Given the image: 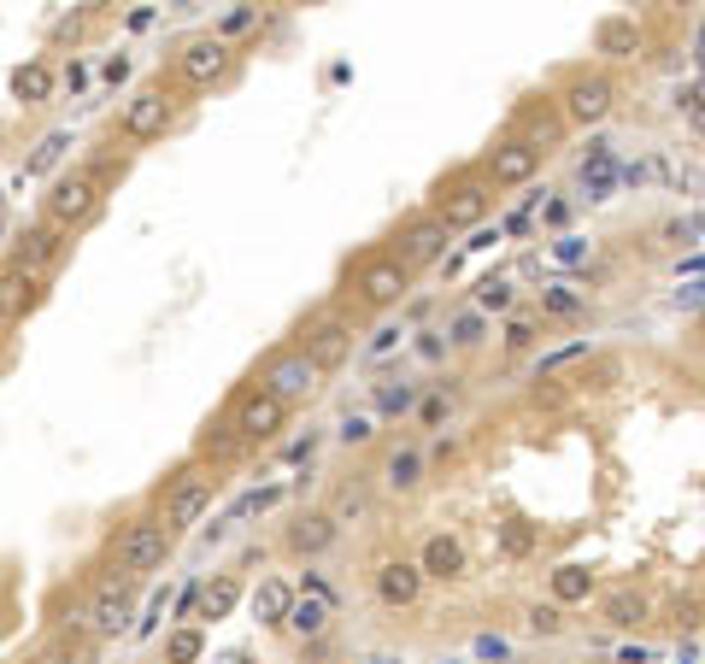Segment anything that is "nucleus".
I'll list each match as a JSON object with an SVG mask.
<instances>
[{"label":"nucleus","instance_id":"1","mask_svg":"<svg viewBox=\"0 0 705 664\" xmlns=\"http://www.w3.org/2000/svg\"><path fill=\"white\" fill-rule=\"evenodd\" d=\"M254 388H265L271 400H282L288 412L295 406H306V400H318V388H324V370H318V359L306 347H277L271 359L259 365V383Z\"/></svg>","mask_w":705,"mask_h":664},{"label":"nucleus","instance_id":"2","mask_svg":"<svg viewBox=\"0 0 705 664\" xmlns=\"http://www.w3.org/2000/svg\"><path fill=\"white\" fill-rule=\"evenodd\" d=\"M171 542H177V535L165 529V517H130L123 535H118V571L136 576V583H141V576H153V571H165Z\"/></svg>","mask_w":705,"mask_h":664},{"label":"nucleus","instance_id":"3","mask_svg":"<svg viewBox=\"0 0 705 664\" xmlns=\"http://www.w3.org/2000/svg\"><path fill=\"white\" fill-rule=\"evenodd\" d=\"M558 112H565V123H576V130H599V123L617 112L612 71H576L565 82V95H558Z\"/></svg>","mask_w":705,"mask_h":664},{"label":"nucleus","instance_id":"4","mask_svg":"<svg viewBox=\"0 0 705 664\" xmlns=\"http://www.w3.org/2000/svg\"><path fill=\"white\" fill-rule=\"evenodd\" d=\"M100 212V177L95 171H71V177H53V189H48V206H41V218L59 224V230H82Z\"/></svg>","mask_w":705,"mask_h":664},{"label":"nucleus","instance_id":"5","mask_svg":"<svg viewBox=\"0 0 705 664\" xmlns=\"http://www.w3.org/2000/svg\"><path fill=\"white\" fill-rule=\"evenodd\" d=\"M488 206H494V189H488V177H459V182H441V195H435L429 212L447 224L453 236L459 230H483V218H488Z\"/></svg>","mask_w":705,"mask_h":664},{"label":"nucleus","instance_id":"6","mask_svg":"<svg viewBox=\"0 0 705 664\" xmlns=\"http://www.w3.org/2000/svg\"><path fill=\"white\" fill-rule=\"evenodd\" d=\"M447 241H453L447 224L435 218V212H418V218L400 224V236H394V259H400L406 271L418 277V271H429V265L447 259Z\"/></svg>","mask_w":705,"mask_h":664},{"label":"nucleus","instance_id":"7","mask_svg":"<svg viewBox=\"0 0 705 664\" xmlns=\"http://www.w3.org/2000/svg\"><path fill=\"white\" fill-rule=\"evenodd\" d=\"M352 288H359V306L365 313H388V306H400L411 295V271L394 254H370L359 265V277H352Z\"/></svg>","mask_w":705,"mask_h":664},{"label":"nucleus","instance_id":"8","mask_svg":"<svg viewBox=\"0 0 705 664\" xmlns=\"http://www.w3.org/2000/svg\"><path fill=\"white\" fill-rule=\"evenodd\" d=\"M130 624H136V576H107V583H95V594H89V635L118 641Z\"/></svg>","mask_w":705,"mask_h":664},{"label":"nucleus","instance_id":"9","mask_svg":"<svg viewBox=\"0 0 705 664\" xmlns=\"http://www.w3.org/2000/svg\"><path fill=\"white\" fill-rule=\"evenodd\" d=\"M236 71V48L230 41H218V36H195V41H182V53H177V77L189 82V89H218L224 77Z\"/></svg>","mask_w":705,"mask_h":664},{"label":"nucleus","instance_id":"10","mask_svg":"<svg viewBox=\"0 0 705 664\" xmlns=\"http://www.w3.org/2000/svg\"><path fill=\"white\" fill-rule=\"evenodd\" d=\"M171 130V95L165 89H136L123 100V118H118V136L130 141V148H148Z\"/></svg>","mask_w":705,"mask_h":664},{"label":"nucleus","instance_id":"11","mask_svg":"<svg viewBox=\"0 0 705 664\" xmlns=\"http://www.w3.org/2000/svg\"><path fill=\"white\" fill-rule=\"evenodd\" d=\"M336 542H341V524L329 517V506H306V512H295V517L282 524V547L295 553V558H306V565H312V558H324Z\"/></svg>","mask_w":705,"mask_h":664},{"label":"nucleus","instance_id":"12","mask_svg":"<svg viewBox=\"0 0 705 664\" xmlns=\"http://www.w3.org/2000/svg\"><path fill=\"white\" fill-rule=\"evenodd\" d=\"M542 141L529 136H512L500 141V148L488 153V189H524V182H535V171H542Z\"/></svg>","mask_w":705,"mask_h":664},{"label":"nucleus","instance_id":"13","mask_svg":"<svg viewBox=\"0 0 705 664\" xmlns=\"http://www.w3.org/2000/svg\"><path fill=\"white\" fill-rule=\"evenodd\" d=\"M282 429H288V406H282V400H271L265 388H254V394H241V400H236V435H241L247 447L277 442Z\"/></svg>","mask_w":705,"mask_h":664},{"label":"nucleus","instance_id":"14","mask_svg":"<svg viewBox=\"0 0 705 664\" xmlns=\"http://www.w3.org/2000/svg\"><path fill=\"white\" fill-rule=\"evenodd\" d=\"M206 512H212V476H189V470H182L171 483V494H165V529L189 535Z\"/></svg>","mask_w":705,"mask_h":664},{"label":"nucleus","instance_id":"15","mask_svg":"<svg viewBox=\"0 0 705 664\" xmlns=\"http://www.w3.org/2000/svg\"><path fill=\"white\" fill-rule=\"evenodd\" d=\"M370 588H377V606H388V612L418 606V599H424V571H418V558H383L377 576H370Z\"/></svg>","mask_w":705,"mask_h":664},{"label":"nucleus","instance_id":"16","mask_svg":"<svg viewBox=\"0 0 705 664\" xmlns=\"http://www.w3.org/2000/svg\"><path fill=\"white\" fill-rule=\"evenodd\" d=\"M418 571L424 583H465L470 576V547L459 542V535H429V542L418 547Z\"/></svg>","mask_w":705,"mask_h":664},{"label":"nucleus","instance_id":"17","mask_svg":"<svg viewBox=\"0 0 705 664\" xmlns=\"http://www.w3.org/2000/svg\"><path fill=\"white\" fill-rule=\"evenodd\" d=\"M300 347L312 353L318 370L329 377V370H341V365H347V353H352V324L336 318V313H324V318L306 324V341H300Z\"/></svg>","mask_w":705,"mask_h":664},{"label":"nucleus","instance_id":"18","mask_svg":"<svg viewBox=\"0 0 705 664\" xmlns=\"http://www.w3.org/2000/svg\"><path fill=\"white\" fill-rule=\"evenodd\" d=\"M66 247H71V236L59 230V224L41 218V224H30V230L18 236V259H12V265H18V271H30V277H48Z\"/></svg>","mask_w":705,"mask_h":664},{"label":"nucleus","instance_id":"19","mask_svg":"<svg viewBox=\"0 0 705 664\" xmlns=\"http://www.w3.org/2000/svg\"><path fill=\"white\" fill-rule=\"evenodd\" d=\"M48 300V277H30V271H0V324H24L36 306Z\"/></svg>","mask_w":705,"mask_h":664},{"label":"nucleus","instance_id":"20","mask_svg":"<svg viewBox=\"0 0 705 664\" xmlns=\"http://www.w3.org/2000/svg\"><path fill=\"white\" fill-rule=\"evenodd\" d=\"M288 606H295V583L288 576H259L247 588V612H254L259 630H288Z\"/></svg>","mask_w":705,"mask_h":664},{"label":"nucleus","instance_id":"21","mask_svg":"<svg viewBox=\"0 0 705 664\" xmlns=\"http://www.w3.org/2000/svg\"><path fill=\"white\" fill-rule=\"evenodd\" d=\"M594 53L606 59V66H617V59H635L641 53V24L635 12H606L594 24Z\"/></svg>","mask_w":705,"mask_h":664},{"label":"nucleus","instance_id":"22","mask_svg":"<svg viewBox=\"0 0 705 664\" xmlns=\"http://www.w3.org/2000/svg\"><path fill=\"white\" fill-rule=\"evenodd\" d=\"M424 470H429V453L406 442V447H388L383 453V470L377 476H383L388 494H418L424 488Z\"/></svg>","mask_w":705,"mask_h":664},{"label":"nucleus","instance_id":"23","mask_svg":"<svg viewBox=\"0 0 705 664\" xmlns=\"http://www.w3.org/2000/svg\"><path fill=\"white\" fill-rule=\"evenodd\" d=\"M59 89V71L48 66V59H24V66L12 71V95L24 100V107H48Z\"/></svg>","mask_w":705,"mask_h":664},{"label":"nucleus","instance_id":"24","mask_svg":"<svg viewBox=\"0 0 705 664\" xmlns=\"http://www.w3.org/2000/svg\"><path fill=\"white\" fill-rule=\"evenodd\" d=\"M424 400V383H411V377H383L377 394H370V406H377V418H411Z\"/></svg>","mask_w":705,"mask_h":664},{"label":"nucleus","instance_id":"25","mask_svg":"<svg viewBox=\"0 0 705 664\" xmlns=\"http://www.w3.org/2000/svg\"><path fill=\"white\" fill-rule=\"evenodd\" d=\"M241 599H247L241 576L236 571H218L212 583H200V617H206V624H218V617H230Z\"/></svg>","mask_w":705,"mask_h":664},{"label":"nucleus","instance_id":"26","mask_svg":"<svg viewBox=\"0 0 705 664\" xmlns=\"http://www.w3.org/2000/svg\"><path fill=\"white\" fill-rule=\"evenodd\" d=\"M547 583H553V606H588L594 588H599L588 565H558Z\"/></svg>","mask_w":705,"mask_h":664},{"label":"nucleus","instance_id":"27","mask_svg":"<svg viewBox=\"0 0 705 664\" xmlns=\"http://www.w3.org/2000/svg\"><path fill=\"white\" fill-rule=\"evenodd\" d=\"M329 617H336V606H324V599H312V594H300V588H295V606H288V630H295L300 641H324Z\"/></svg>","mask_w":705,"mask_h":664},{"label":"nucleus","instance_id":"28","mask_svg":"<svg viewBox=\"0 0 705 664\" xmlns=\"http://www.w3.org/2000/svg\"><path fill=\"white\" fill-rule=\"evenodd\" d=\"M588 313V295H583V288H576V283H565V277H558V283H542V318H583Z\"/></svg>","mask_w":705,"mask_h":664},{"label":"nucleus","instance_id":"29","mask_svg":"<svg viewBox=\"0 0 705 664\" xmlns=\"http://www.w3.org/2000/svg\"><path fill=\"white\" fill-rule=\"evenodd\" d=\"M453 406H459V388H453V383H429L411 418H418V429H441L453 418Z\"/></svg>","mask_w":705,"mask_h":664},{"label":"nucleus","instance_id":"30","mask_svg":"<svg viewBox=\"0 0 705 664\" xmlns=\"http://www.w3.org/2000/svg\"><path fill=\"white\" fill-rule=\"evenodd\" d=\"M365 512H370V483H359V476L329 494V517H336V524H359Z\"/></svg>","mask_w":705,"mask_h":664},{"label":"nucleus","instance_id":"31","mask_svg":"<svg viewBox=\"0 0 705 664\" xmlns=\"http://www.w3.org/2000/svg\"><path fill=\"white\" fill-rule=\"evenodd\" d=\"M71 153V130H48L36 141V153L24 159V177H48V171H59V159Z\"/></svg>","mask_w":705,"mask_h":664},{"label":"nucleus","instance_id":"32","mask_svg":"<svg viewBox=\"0 0 705 664\" xmlns=\"http://www.w3.org/2000/svg\"><path fill=\"white\" fill-rule=\"evenodd\" d=\"M470 306H476L483 318H494V313H506V318H512L517 295H512V283H506V277H483V283L470 288Z\"/></svg>","mask_w":705,"mask_h":664},{"label":"nucleus","instance_id":"33","mask_svg":"<svg viewBox=\"0 0 705 664\" xmlns=\"http://www.w3.org/2000/svg\"><path fill=\"white\" fill-rule=\"evenodd\" d=\"M206 658V630L200 624H182L165 635V664H200Z\"/></svg>","mask_w":705,"mask_h":664},{"label":"nucleus","instance_id":"34","mask_svg":"<svg viewBox=\"0 0 705 664\" xmlns=\"http://www.w3.org/2000/svg\"><path fill=\"white\" fill-rule=\"evenodd\" d=\"M441 336H447V347H483V341H488V318L476 313V306H465V313L447 318Z\"/></svg>","mask_w":705,"mask_h":664},{"label":"nucleus","instance_id":"35","mask_svg":"<svg viewBox=\"0 0 705 664\" xmlns=\"http://www.w3.org/2000/svg\"><path fill=\"white\" fill-rule=\"evenodd\" d=\"M606 624H612V630H635V624H647V594H635V588L612 594V599H606Z\"/></svg>","mask_w":705,"mask_h":664},{"label":"nucleus","instance_id":"36","mask_svg":"<svg viewBox=\"0 0 705 664\" xmlns=\"http://www.w3.org/2000/svg\"><path fill=\"white\" fill-rule=\"evenodd\" d=\"M535 341H542V318H535V313H512L500 324V347L506 353H529Z\"/></svg>","mask_w":705,"mask_h":664},{"label":"nucleus","instance_id":"37","mask_svg":"<svg viewBox=\"0 0 705 664\" xmlns=\"http://www.w3.org/2000/svg\"><path fill=\"white\" fill-rule=\"evenodd\" d=\"M524 624H529V635L553 641V635H565V606H553V599H535V606L524 612Z\"/></svg>","mask_w":705,"mask_h":664},{"label":"nucleus","instance_id":"38","mask_svg":"<svg viewBox=\"0 0 705 664\" xmlns=\"http://www.w3.org/2000/svg\"><path fill=\"white\" fill-rule=\"evenodd\" d=\"M588 341H570V347H558V353H542V359H535V383H542V377H558V370H565V365H576V359H588Z\"/></svg>","mask_w":705,"mask_h":664},{"label":"nucleus","instance_id":"39","mask_svg":"<svg viewBox=\"0 0 705 664\" xmlns=\"http://www.w3.org/2000/svg\"><path fill=\"white\" fill-rule=\"evenodd\" d=\"M676 112L688 118V130H699V136H705V77H699V82H688V89H676Z\"/></svg>","mask_w":705,"mask_h":664},{"label":"nucleus","instance_id":"40","mask_svg":"<svg viewBox=\"0 0 705 664\" xmlns=\"http://www.w3.org/2000/svg\"><path fill=\"white\" fill-rule=\"evenodd\" d=\"M247 30H259V7H236V12H224L218 18V41H230V48H236V36H247Z\"/></svg>","mask_w":705,"mask_h":664},{"label":"nucleus","instance_id":"41","mask_svg":"<svg viewBox=\"0 0 705 664\" xmlns=\"http://www.w3.org/2000/svg\"><path fill=\"white\" fill-rule=\"evenodd\" d=\"M500 553L506 558H529L535 553V529L517 524V517H512V524H500Z\"/></svg>","mask_w":705,"mask_h":664},{"label":"nucleus","instance_id":"42","mask_svg":"<svg viewBox=\"0 0 705 664\" xmlns=\"http://www.w3.org/2000/svg\"><path fill=\"white\" fill-rule=\"evenodd\" d=\"M336 435H341V442H347V447H365V442H370V435H377V418H370V412H347V418H341V429H336Z\"/></svg>","mask_w":705,"mask_h":664},{"label":"nucleus","instance_id":"43","mask_svg":"<svg viewBox=\"0 0 705 664\" xmlns=\"http://www.w3.org/2000/svg\"><path fill=\"white\" fill-rule=\"evenodd\" d=\"M553 254H558V265H583V259H588V241H583V236H558Z\"/></svg>","mask_w":705,"mask_h":664},{"label":"nucleus","instance_id":"44","mask_svg":"<svg viewBox=\"0 0 705 664\" xmlns=\"http://www.w3.org/2000/svg\"><path fill=\"white\" fill-rule=\"evenodd\" d=\"M476 658H494V664H512V647H506V641H500V635H483V641H476Z\"/></svg>","mask_w":705,"mask_h":664},{"label":"nucleus","instance_id":"45","mask_svg":"<svg viewBox=\"0 0 705 664\" xmlns=\"http://www.w3.org/2000/svg\"><path fill=\"white\" fill-rule=\"evenodd\" d=\"M59 82H66L71 95H82V89H89V66H82V59H71V66H59Z\"/></svg>","mask_w":705,"mask_h":664},{"label":"nucleus","instance_id":"46","mask_svg":"<svg viewBox=\"0 0 705 664\" xmlns=\"http://www.w3.org/2000/svg\"><path fill=\"white\" fill-rule=\"evenodd\" d=\"M100 77H107V82H112V89H118V82H123V77H130V53H112V59H107V66H100Z\"/></svg>","mask_w":705,"mask_h":664},{"label":"nucleus","instance_id":"47","mask_svg":"<svg viewBox=\"0 0 705 664\" xmlns=\"http://www.w3.org/2000/svg\"><path fill=\"white\" fill-rule=\"evenodd\" d=\"M565 218H570V200H553L547 212H542V224H547V230H565Z\"/></svg>","mask_w":705,"mask_h":664},{"label":"nucleus","instance_id":"48","mask_svg":"<svg viewBox=\"0 0 705 664\" xmlns=\"http://www.w3.org/2000/svg\"><path fill=\"white\" fill-rule=\"evenodd\" d=\"M394 341H406V329H394V324H383V329H377V341H370V353H388Z\"/></svg>","mask_w":705,"mask_h":664},{"label":"nucleus","instance_id":"49","mask_svg":"<svg viewBox=\"0 0 705 664\" xmlns=\"http://www.w3.org/2000/svg\"><path fill=\"white\" fill-rule=\"evenodd\" d=\"M612 383H617V359H599V365H594V383H588V388H612Z\"/></svg>","mask_w":705,"mask_h":664},{"label":"nucleus","instance_id":"50","mask_svg":"<svg viewBox=\"0 0 705 664\" xmlns=\"http://www.w3.org/2000/svg\"><path fill=\"white\" fill-rule=\"evenodd\" d=\"M177 612H182V617H200V583H189V588H182Z\"/></svg>","mask_w":705,"mask_h":664},{"label":"nucleus","instance_id":"51","mask_svg":"<svg viewBox=\"0 0 705 664\" xmlns=\"http://www.w3.org/2000/svg\"><path fill=\"white\" fill-rule=\"evenodd\" d=\"M494 241H500V230H488V224H483V230H476L465 247H470V254H483V247H494Z\"/></svg>","mask_w":705,"mask_h":664},{"label":"nucleus","instance_id":"52","mask_svg":"<svg viewBox=\"0 0 705 664\" xmlns=\"http://www.w3.org/2000/svg\"><path fill=\"white\" fill-rule=\"evenodd\" d=\"M312 453H318V435L306 429V442H295V447H288V459H312Z\"/></svg>","mask_w":705,"mask_h":664},{"label":"nucleus","instance_id":"53","mask_svg":"<svg viewBox=\"0 0 705 664\" xmlns=\"http://www.w3.org/2000/svg\"><path fill=\"white\" fill-rule=\"evenodd\" d=\"M529 224H535V212L524 206V212H512V224H506V230H512V236H529Z\"/></svg>","mask_w":705,"mask_h":664},{"label":"nucleus","instance_id":"54","mask_svg":"<svg viewBox=\"0 0 705 664\" xmlns=\"http://www.w3.org/2000/svg\"><path fill=\"white\" fill-rule=\"evenodd\" d=\"M418 347H424V359H441V353H447V341H441V336H435V329H429V336H424Z\"/></svg>","mask_w":705,"mask_h":664},{"label":"nucleus","instance_id":"55","mask_svg":"<svg viewBox=\"0 0 705 664\" xmlns=\"http://www.w3.org/2000/svg\"><path fill=\"white\" fill-rule=\"evenodd\" d=\"M647 658H653L647 647H624V653H617V664H647Z\"/></svg>","mask_w":705,"mask_h":664},{"label":"nucleus","instance_id":"56","mask_svg":"<svg viewBox=\"0 0 705 664\" xmlns=\"http://www.w3.org/2000/svg\"><path fill=\"white\" fill-rule=\"evenodd\" d=\"M694 53H699V77H705V18H699V41H694Z\"/></svg>","mask_w":705,"mask_h":664},{"label":"nucleus","instance_id":"57","mask_svg":"<svg viewBox=\"0 0 705 664\" xmlns=\"http://www.w3.org/2000/svg\"><path fill=\"white\" fill-rule=\"evenodd\" d=\"M218 664H247V653H241V647H230V653H224Z\"/></svg>","mask_w":705,"mask_h":664},{"label":"nucleus","instance_id":"58","mask_svg":"<svg viewBox=\"0 0 705 664\" xmlns=\"http://www.w3.org/2000/svg\"><path fill=\"white\" fill-rule=\"evenodd\" d=\"M36 664H71L66 653H48V658H36Z\"/></svg>","mask_w":705,"mask_h":664},{"label":"nucleus","instance_id":"59","mask_svg":"<svg viewBox=\"0 0 705 664\" xmlns=\"http://www.w3.org/2000/svg\"><path fill=\"white\" fill-rule=\"evenodd\" d=\"M0 148H7V130H0Z\"/></svg>","mask_w":705,"mask_h":664},{"label":"nucleus","instance_id":"60","mask_svg":"<svg viewBox=\"0 0 705 664\" xmlns=\"http://www.w3.org/2000/svg\"><path fill=\"white\" fill-rule=\"evenodd\" d=\"M0 329H7V324H0Z\"/></svg>","mask_w":705,"mask_h":664}]
</instances>
